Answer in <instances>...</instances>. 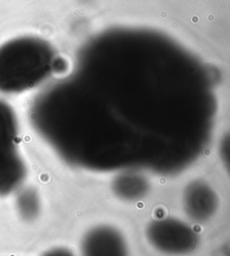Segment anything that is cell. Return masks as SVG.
<instances>
[{
  "label": "cell",
  "mask_w": 230,
  "mask_h": 256,
  "mask_svg": "<svg viewBox=\"0 0 230 256\" xmlns=\"http://www.w3.org/2000/svg\"><path fill=\"white\" fill-rule=\"evenodd\" d=\"M50 68V52L42 40L16 37L0 45V93L16 94L34 88Z\"/></svg>",
  "instance_id": "cell-1"
},
{
  "label": "cell",
  "mask_w": 230,
  "mask_h": 256,
  "mask_svg": "<svg viewBox=\"0 0 230 256\" xmlns=\"http://www.w3.org/2000/svg\"><path fill=\"white\" fill-rule=\"evenodd\" d=\"M26 166L19 150V126L12 106L0 99V197L19 190Z\"/></svg>",
  "instance_id": "cell-2"
},
{
  "label": "cell",
  "mask_w": 230,
  "mask_h": 256,
  "mask_svg": "<svg viewBox=\"0 0 230 256\" xmlns=\"http://www.w3.org/2000/svg\"><path fill=\"white\" fill-rule=\"evenodd\" d=\"M146 241L155 251L166 256H186L199 246V236L192 226L176 218L150 222L145 231Z\"/></svg>",
  "instance_id": "cell-3"
},
{
  "label": "cell",
  "mask_w": 230,
  "mask_h": 256,
  "mask_svg": "<svg viewBox=\"0 0 230 256\" xmlns=\"http://www.w3.org/2000/svg\"><path fill=\"white\" fill-rule=\"evenodd\" d=\"M78 256H130V250L120 230L112 226L98 225L82 236Z\"/></svg>",
  "instance_id": "cell-4"
},
{
  "label": "cell",
  "mask_w": 230,
  "mask_h": 256,
  "mask_svg": "<svg viewBox=\"0 0 230 256\" xmlns=\"http://www.w3.org/2000/svg\"><path fill=\"white\" fill-rule=\"evenodd\" d=\"M184 208L190 220L204 223L215 216L218 208V197L208 184L190 182L184 192Z\"/></svg>",
  "instance_id": "cell-5"
},
{
  "label": "cell",
  "mask_w": 230,
  "mask_h": 256,
  "mask_svg": "<svg viewBox=\"0 0 230 256\" xmlns=\"http://www.w3.org/2000/svg\"><path fill=\"white\" fill-rule=\"evenodd\" d=\"M112 190L120 199L134 202L146 196L150 190V182L138 172H124L114 181Z\"/></svg>",
  "instance_id": "cell-6"
},
{
  "label": "cell",
  "mask_w": 230,
  "mask_h": 256,
  "mask_svg": "<svg viewBox=\"0 0 230 256\" xmlns=\"http://www.w3.org/2000/svg\"><path fill=\"white\" fill-rule=\"evenodd\" d=\"M16 205L19 214L28 220L36 218L40 210L39 198L32 190L22 192L18 198Z\"/></svg>",
  "instance_id": "cell-7"
},
{
  "label": "cell",
  "mask_w": 230,
  "mask_h": 256,
  "mask_svg": "<svg viewBox=\"0 0 230 256\" xmlns=\"http://www.w3.org/2000/svg\"><path fill=\"white\" fill-rule=\"evenodd\" d=\"M42 256H75L72 252L66 248H52L48 252H45Z\"/></svg>",
  "instance_id": "cell-8"
}]
</instances>
